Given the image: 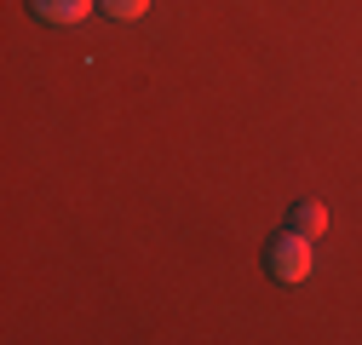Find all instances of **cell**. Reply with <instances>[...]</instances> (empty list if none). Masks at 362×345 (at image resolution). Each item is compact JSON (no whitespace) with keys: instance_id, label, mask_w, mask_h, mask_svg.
<instances>
[{"instance_id":"6da1fadb","label":"cell","mask_w":362,"mask_h":345,"mask_svg":"<svg viewBox=\"0 0 362 345\" xmlns=\"http://www.w3.org/2000/svg\"><path fill=\"white\" fill-rule=\"evenodd\" d=\"M264 265H270V276H276L282 288H299V282H310V271H316V236H305V230H282L276 242L264 247Z\"/></svg>"},{"instance_id":"7a4b0ae2","label":"cell","mask_w":362,"mask_h":345,"mask_svg":"<svg viewBox=\"0 0 362 345\" xmlns=\"http://www.w3.org/2000/svg\"><path fill=\"white\" fill-rule=\"evenodd\" d=\"M29 12L40 23H52V29H75V23H86L98 12V0H29Z\"/></svg>"},{"instance_id":"3957f363","label":"cell","mask_w":362,"mask_h":345,"mask_svg":"<svg viewBox=\"0 0 362 345\" xmlns=\"http://www.w3.org/2000/svg\"><path fill=\"white\" fill-rule=\"evenodd\" d=\"M288 225H293V230H305V236H316V242H322V230H328V207L316 201V196H310V201H293V213H288Z\"/></svg>"},{"instance_id":"277c9868","label":"cell","mask_w":362,"mask_h":345,"mask_svg":"<svg viewBox=\"0 0 362 345\" xmlns=\"http://www.w3.org/2000/svg\"><path fill=\"white\" fill-rule=\"evenodd\" d=\"M98 12H110L115 23H139L150 12V0H98Z\"/></svg>"}]
</instances>
